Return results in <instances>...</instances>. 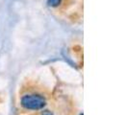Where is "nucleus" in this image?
Masks as SVG:
<instances>
[{
    "instance_id": "2",
    "label": "nucleus",
    "mask_w": 128,
    "mask_h": 115,
    "mask_svg": "<svg viewBox=\"0 0 128 115\" xmlns=\"http://www.w3.org/2000/svg\"><path fill=\"white\" fill-rule=\"evenodd\" d=\"M61 1L62 0H48L47 3H48L49 6L51 7H58L61 4Z\"/></svg>"
},
{
    "instance_id": "1",
    "label": "nucleus",
    "mask_w": 128,
    "mask_h": 115,
    "mask_svg": "<svg viewBox=\"0 0 128 115\" xmlns=\"http://www.w3.org/2000/svg\"><path fill=\"white\" fill-rule=\"evenodd\" d=\"M21 106L25 109L32 110L42 109L45 106V99L40 95L36 94L25 95L21 99Z\"/></svg>"
},
{
    "instance_id": "3",
    "label": "nucleus",
    "mask_w": 128,
    "mask_h": 115,
    "mask_svg": "<svg viewBox=\"0 0 128 115\" xmlns=\"http://www.w3.org/2000/svg\"><path fill=\"white\" fill-rule=\"evenodd\" d=\"M42 115H53V114H52L51 112H49V111H45V112Z\"/></svg>"
}]
</instances>
